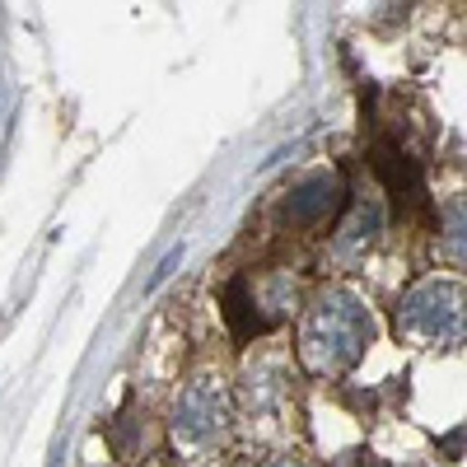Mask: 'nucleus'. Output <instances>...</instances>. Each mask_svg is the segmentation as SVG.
I'll return each mask as SVG.
<instances>
[{"label":"nucleus","mask_w":467,"mask_h":467,"mask_svg":"<svg viewBox=\"0 0 467 467\" xmlns=\"http://www.w3.org/2000/svg\"><path fill=\"white\" fill-rule=\"evenodd\" d=\"M369 341H374V318L350 290H323L314 308L304 314L299 350H304L308 369H318V374L350 369L365 356Z\"/></svg>","instance_id":"1"},{"label":"nucleus","mask_w":467,"mask_h":467,"mask_svg":"<svg viewBox=\"0 0 467 467\" xmlns=\"http://www.w3.org/2000/svg\"><path fill=\"white\" fill-rule=\"evenodd\" d=\"M398 327L431 346L467 341V295L453 281H420L398 304Z\"/></svg>","instance_id":"2"},{"label":"nucleus","mask_w":467,"mask_h":467,"mask_svg":"<svg viewBox=\"0 0 467 467\" xmlns=\"http://www.w3.org/2000/svg\"><path fill=\"white\" fill-rule=\"evenodd\" d=\"M224 420H229V393L211 374H197L173 402V435L192 449L211 444L224 431Z\"/></svg>","instance_id":"3"},{"label":"nucleus","mask_w":467,"mask_h":467,"mask_svg":"<svg viewBox=\"0 0 467 467\" xmlns=\"http://www.w3.org/2000/svg\"><path fill=\"white\" fill-rule=\"evenodd\" d=\"M341 202V182L332 173H314V178H304L295 192H290V202H285V220L290 224H318L337 211Z\"/></svg>","instance_id":"4"},{"label":"nucleus","mask_w":467,"mask_h":467,"mask_svg":"<svg viewBox=\"0 0 467 467\" xmlns=\"http://www.w3.org/2000/svg\"><path fill=\"white\" fill-rule=\"evenodd\" d=\"M440 253L453 266H467V192L444 206V224H440Z\"/></svg>","instance_id":"5"},{"label":"nucleus","mask_w":467,"mask_h":467,"mask_svg":"<svg viewBox=\"0 0 467 467\" xmlns=\"http://www.w3.org/2000/svg\"><path fill=\"white\" fill-rule=\"evenodd\" d=\"M383 224V211L379 206H360L356 215H350L337 234V253H356V248H369L374 244V234Z\"/></svg>","instance_id":"6"},{"label":"nucleus","mask_w":467,"mask_h":467,"mask_svg":"<svg viewBox=\"0 0 467 467\" xmlns=\"http://www.w3.org/2000/svg\"><path fill=\"white\" fill-rule=\"evenodd\" d=\"M262 467H299L295 458H271V462H262Z\"/></svg>","instance_id":"7"}]
</instances>
